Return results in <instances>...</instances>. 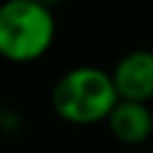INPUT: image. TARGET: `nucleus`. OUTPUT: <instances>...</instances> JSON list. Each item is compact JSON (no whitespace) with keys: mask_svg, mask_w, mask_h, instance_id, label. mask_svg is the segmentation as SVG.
I'll use <instances>...</instances> for the list:
<instances>
[{"mask_svg":"<svg viewBox=\"0 0 153 153\" xmlns=\"http://www.w3.org/2000/svg\"><path fill=\"white\" fill-rule=\"evenodd\" d=\"M110 74L93 65H79L67 69L50 91V105L55 115L76 127H91L105 122L117 103Z\"/></svg>","mask_w":153,"mask_h":153,"instance_id":"f257e3e1","label":"nucleus"},{"mask_svg":"<svg viewBox=\"0 0 153 153\" xmlns=\"http://www.w3.org/2000/svg\"><path fill=\"white\" fill-rule=\"evenodd\" d=\"M57 24L53 10L36 0L0 2V57L12 65L41 60L55 43Z\"/></svg>","mask_w":153,"mask_h":153,"instance_id":"f03ea898","label":"nucleus"},{"mask_svg":"<svg viewBox=\"0 0 153 153\" xmlns=\"http://www.w3.org/2000/svg\"><path fill=\"white\" fill-rule=\"evenodd\" d=\"M108 74L120 100L151 103L153 98V53L151 50L134 48L124 53L115 62L112 72Z\"/></svg>","mask_w":153,"mask_h":153,"instance_id":"7ed1b4c3","label":"nucleus"},{"mask_svg":"<svg viewBox=\"0 0 153 153\" xmlns=\"http://www.w3.org/2000/svg\"><path fill=\"white\" fill-rule=\"evenodd\" d=\"M110 134L127 146H141L153 134V112L148 103L136 100H117L110 115L105 117Z\"/></svg>","mask_w":153,"mask_h":153,"instance_id":"20e7f679","label":"nucleus"},{"mask_svg":"<svg viewBox=\"0 0 153 153\" xmlns=\"http://www.w3.org/2000/svg\"><path fill=\"white\" fill-rule=\"evenodd\" d=\"M36 2H41V5H43V7H48V10H53V7L62 5V0H36Z\"/></svg>","mask_w":153,"mask_h":153,"instance_id":"39448f33","label":"nucleus"}]
</instances>
